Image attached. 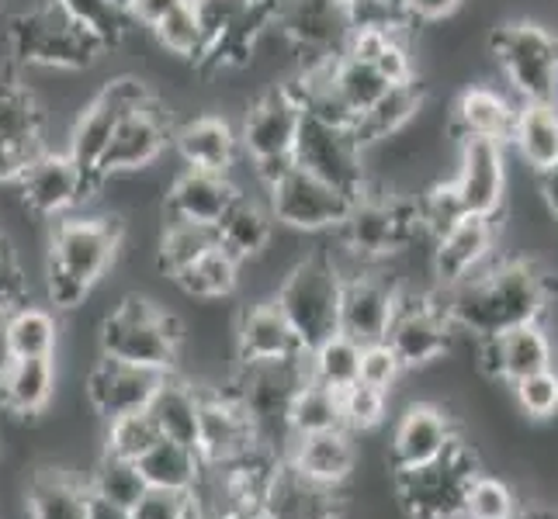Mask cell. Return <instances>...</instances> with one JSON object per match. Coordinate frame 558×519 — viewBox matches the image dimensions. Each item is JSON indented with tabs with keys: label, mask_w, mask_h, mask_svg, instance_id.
Instances as JSON below:
<instances>
[{
	"label": "cell",
	"mask_w": 558,
	"mask_h": 519,
	"mask_svg": "<svg viewBox=\"0 0 558 519\" xmlns=\"http://www.w3.org/2000/svg\"><path fill=\"white\" fill-rule=\"evenodd\" d=\"M517 163L534 177L558 166V104L555 101H527L517 111L510 143Z\"/></svg>",
	"instance_id": "4dcf8cb0"
},
{
	"label": "cell",
	"mask_w": 558,
	"mask_h": 519,
	"mask_svg": "<svg viewBox=\"0 0 558 519\" xmlns=\"http://www.w3.org/2000/svg\"><path fill=\"white\" fill-rule=\"evenodd\" d=\"M343 277L330 254H305L281 274L275 305L305 346V354L337 333Z\"/></svg>",
	"instance_id": "5b68a950"
},
{
	"label": "cell",
	"mask_w": 558,
	"mask_h": 519,
	"mask_svg": "<svg viewBox=\"0 0 558 519\" xmlns=\"http://www.w3.org/2000/svg\"><path fill=\"white\" fill-rule=\"evenodd\" d=\"M219 246V236L211 225H195V222H167L163 236H160V249H157V260H160V271L174 281L181 271H187L191 263L198 257H205L208 249Z\"/></svg>",
	"instance_id": "60d3db41"
},
{
	"label": "cell",
	"mask_w": 558,
	"mask_h": 519,
	"mask_svg": "<svg viewBox=\"0 0 558 519\" xmlns=\"http://www.w3.org/2000/svg\"><path fill=\"white\" fill-rule=\"evenodd\" d=\"M499 222L483 215H465L445 233L434 236L430 249V274L437 287H454L465 277H472L486 260L499 254Z\"/></svg>",
	"instance_id": "44dd1931"
},
{
	"label": "cell",
	"mask_w": 558,
	"mask_h": 519,
	"mask_svg": "<svg viewBox=\"0 0 558 519\" xmlns=\"http://www.w3.org/2000/svg\"><path fill=\"white\" fill-rule=\"evenodd\" d=\"M163 378H167V371L136 368V363L101 357L84 381V395L90 401V409L108 422L114 416L149 409V401L157 395Z\"/></svg>",
	"instance_id": "7402d4cb"
},
{
	"label": "cell",
	"mask_w": 558,
	"mask_h": 519,
	"mask_svg": "<svg viewBox=\"0 0 558 519\" xmlns=\"http://www.w3.org/2000/svg\"><path fill=\"white\" fill-rule=\"evenodd\" d=\"M284 460L319 485L343 489L357 468V447L348 430L310 433V436H292V450H288Z\"/></svg>",
	"instance_id": "f1b7e54d"
},
{
	"label": "cell",
	"mask_w": 558,
	"mask_h": 519,
	"mask_svg": "<svg viewBox=\"0 0 558 519\" xmlns=\"http://www.w3.org/2000/svg\"><path fill=\"white\" fill-rule=\"evenodd\" d=\"M11 360H14V354H11V343H8V316H0V381H4Z\"/></svg>",
	"instance_id": "94428289"
},
{
	"label": "cell",
	"mask_w": 558,
	"mask_h": 519,
	"mask_svg": "<svg viewBox=\"0 0 558 519\" xmlns=\"http://www.w3.org/2000/svg\"><path fill=\"white\" fill-rule=\"evenodd\" d=\"M4 257H14V249H11L8 236H0V260H4Z\"/></svg>",
	"instance_id": "be15d7a7"
},
{
	"label": "cell",
	"mask_w": 558,
	"mask_h": 519,
	"mask_svg": "<svg viewBox=\"0 0 558 519\" xmlns=\"http://www.w3.org/2000/svg\"><path fill=\"white\" fill-rule=\"evenodd\" d=\"M153 422L160 427V436L174 440V444H187L198 450V419H202V388H195L191 381L178 378L170 371L157 395H153L149 409Z\"/></svg>",
	"instance_id": "836d02e7"
},
{
	"label": "cell",
	"mask_w": 558,
	"mask_h": 519,
	"mask_svg": "<svg viewBox=\"0 0 558 519\" xmlns=\"http://www.w3.org/2000/svg\"><path fill=\"white\" fill-rule=\"evenodd\" d=\"M240 271L243 263L236 257H229L222 246L208 249L205 257H198L195 263L181 271L174 277V284L187 298H198V301H222L229 295H236L240 287Z\"/></svg>",
	"instance_id": "8d00e7d4"
},
{
	"label": "cell",
	"mask_w": 558,
	"mask_h": 519,
	"mask_svg": "<svg viewBox=\"0 0 558 519\" xmlns=\"http://www.w3.org/2000/svg\"><path fill=\"white\" fill-rule=\"evenodd\" d=\"M246 519H267L264 512H254V516H246Z\"/></svg>",
	"instance_id": "003e7915"
},
{
	"label": "cell",
	"mask_w": 558,
	"mask_h": 519,
	"mask_svg": "<svg viewBox=\"0 0 558 519\" xmlns=\"http://www.w3.org/2000/svg\"><path fill=\"white\" fill-rule=\"evenodd\" d=\"M340 406H343V430L351 436L354 433H372L385 422V412H389V395L372 388V384H351V388L340 392Z\"/></svg>",
	"instance_id": "7dc6e473"
},
{
	"label": "cell",
	"mask_w": 558,
	"mask_h": 519,
	"mask_svg": "<svg viewBox=\"0 0 558 519\" xmlns=\"http://www.w3.org/2000/svg\"><path fill=\"white\" fill-rule=\"evenodd\" d=\"M551 298L548 274L527 257H493L472 277L454 287H440V301L458 333L486 339L542 319Z\"/></svg>",
	"instance_id": "6da1fadb"
},
{
	"label": "cell",
	"mask_w": 558,
	"mask_h": 519,
	"mask_svg": "<svg viewBox=\"0 0 558 519\" xmlns=\"http://www.w3.org/2000/svg\"><path fill=\"white\" fill-rule=\"evenodd\" d=\"M11 52L22 63L38 70H63V73H81L98 63L105 46L94 35H87L81 25H73L70 17L52 4L35 8L14 17L8 28Z\"/></svg>",
	"instance_id": "ba28073f"
},
{
	"label": "cell",
	"mask_w": 558,
	"mask_h": 519,
	"mask_svg": "<svg viewBox=\"0 0 558 519\" xmlns=\"http://www.w3.org/2000/svg\"><path fill=\"white\" fill-rule=\"evenodd\" d=\"M454 322L440 301V292H402L396 301V316L385 343L392 346V354L407 371L427 368V363L451 354L454 346Z\"/></svg>",
	"instance_id": "30bf717a"
},
{
	"label": "cell",
	"mask_w": 558,
	"mask_h": 519,
	"mask_svg": "<svg viewBox=\"0 0 558 519\" xmlns=\"http://www.w3.org/2000/svg\"><path fill=\"white\" fill-rule=\"evenodd\" d=\"M423 233L416 201L389 195V190L364 187L354 198L348 219L340 222L337 239L348 257H354L361 267H378L389 257L410 249Z\"/></svg>",
	"instance_id": "3957f363"
},
{
	"label": "cell",
	"mask_w": 558,
	"mask_h": 519,
	"mask_svg": "<svg viewBox=\"0 0 558 519\" xmlns=\"http://www.w3.org/2000/svg\"><path fill=\"white\" fill-rule=\"evenodd\" d=\"M260 512L267 519H340L343 495L340 489L319 485L313 478L295 471L288 460L275 465L260 498Z\"/></svg>",
	"instance_id": "603a6c76"
},
{
	"label": "cell",
	"mask_w": 558,
	"mask_h": 519,
	"mask_svg": "<svg viewBox=\"0 0 558 519\" xmlns=\"http://www.w3.org/2000/svg\"><path fill=\"white\" fill-rule=\"evenodd\" d=\"M233 346L240 363H278L305 357V346L292 333V325L271 301L246 305L233 322Z\"/></svg>",
	"instance_id": "cb8c5ba5"
},
{
	"label": "cell",
	"mask_w": 558,
	"mask_h": 519,
	"mask_svg": "<svg viewBox=\"0 0 558 519\" xmlns=\"http://www.w3.org/2000/svg\"><path fill=\"white\" fill-rule=\"evenodd\" d=\"M73 25H81L87 35H94L105 49L119 46L129 28V14L114 8L111 0H52Z\"/></svg>",
	"instance_id": "7bdbcfd3"
},
{
	"label": "cell",
	"mask_w": 558,
	"mask_h": 519,
	"mask_svg": "<svg viewBox=\"0 0 558 519\" xmlns=\"http://www.w3.org/2000/svg\"><path fill=\"white\" fill-rule=\"evenodd\" d=\"M330 430H343L340 392L326 388V384L310 378L295 392L292 406H288V433L310 436V433H330Z\"/></svg>",
	"instance_id": "74e56055"
},
{
	"label": "cell",
	"mask_w": 558,
	"mask_h": 519,
	"mask_svg": "<svg viewBox=\"0 0 558 519\" xmlns=\"http://www.w3.org/2000/svg\"><path fill=\"white\" fill-rule=\"evenodd\" d=\"M517 519H558V516L545 512V509H534V512H517Z\"/></svg>",
	"instance_id": "6125c7cd"
},
{
	"label": "cell",
	"mask_w": 558,
	"mask_h": 519,
	"mask_svg": "<svg viewBox=\"0 0 558 519\" xmlns=\"http://www.w3.org/2000/svg\"><path fill=\"white\" fill-rule=\"evenodd\" d=\"M513 398L521 412L534 422H545L558 416V371H537L521 381H513Z\"/></svg>",
	"instance_id": "681fc988"
},
{
	"label": "cell",
	"mask_w": 558,
	"mask_h": 519,
	"mask_svg": "<svg viewBox=\"0 0 558 519\" xmlns=\"http://www.w3.org/2000/svg\"><path fill=\"white\" fill-rule=\"evenodd\" d=\"M407 371L399 363V357L392 354V346L389 343H368V346H361V378L357 381H364V384H372V388H378V392H385L389 395L392 388H396V381H399V374Z\"/></svg>",
	"instance_id": "f907efd6"
},
{
	"label": "cell",
	"mask_w": 558,
	"mask_h": 519,
	"mask_svg": "<svg viewBox=\"0 0 558 519\" xmlns=\"http://www.w3.org/2000/svg\"><path fill=\"white\" fill-rule=\"evenodd\" d=\"M537 195H542V201H545V208L555 215V222H558V166H551V170H545V173H537Z\"/></svg>",
	"instance_id": "680465c9"
},
{
	"label": "cell",
	"mask_w": 558,
	"mask_h": 519,
	"mask_svg": "<svg viewBox=\"0 0 558 519\" xmlns=\"http://www.w3.org/2000/svg\"><path fill=\"white\" fill-rule=\"evenodd\" d=\"M372 66H375L392 87H399V84H413V81H416V60H413V49H410V42H407V35H392L389 42L381 46V52L372 60Z\"/></svg>",
	"instance_id": "f5cc1de1"
},
{
	"label": "cell",
	"mask_w": 558,
	"mask_h": 519,
	"mask_svg": "<svg viewBox=\"0 0 558 519\" xmlns=\"http://www.w3.org/2000/svg\"><path fill=\"white\" fill-rule=\"evenodd\" d=\"M125 222L111 215H63L56 219L46 254V287L56 309H76L98 287L122 249Z\"/></svg>",
	"instance_id": "7a4b0ae2"
},
{
	"label": "cell",
	"mask_w": 558,
	"mask_h": 519,
	"mask_svg": "<svg viewBox=\"0 0 558 519\" xmlns=\"http://www.w3.org/2000/svg\"><path fill=\"white\" fill-rule=\"evenodd\" d=\"M478 346V371L493 381H521L527 374L555 368V343L542 319L513 325V330L475 339Z\"/></svg>",
	"instance_id": "ffe728a7"
},
{
	"label": "cell",
	"mask_w": 558,
	"mask_h": 519,
	"mask_svg": "<svg viewBox=\"0 0 558 519\" xmlns=\"http://www.w3.org/2000/svg\"><path fill=\"white\" fill-rule=\"evenodd\" d=\"M87 489H90V495L105 498V503L132 509L143 498V492L149 485H146V478H143L136 460H125V457H114V454H105L101 450L98 465L90 468Z\"/></svg>",
	"instance_id": "ab89813d"
},
{
	"label": "cell",
	"mask_w": 558,
	"mask_h": 519,
	"mask_svg": "<svg viewBox=\"0 0 558 519\" xmlns=\"http://www.w3.org/2000/svg\"><path fill=\"white\" fill-rule=\"evenodd\" d=\"M333 84L340 90V98L354 108V114L368 111L381 98V94L392 87L368 60H354V55H348V52H343L340 60H337Z\"/></svg>",
	"instance_id": "ee69618b"
},
{
	"label": "cell",
	"mask_w": 558,
	"mask_h": 519,
	"mask_svg": "<svg viewBox=\"0 0 558 519\" xmlns=\"http://www.w3.org/2000/svg\"><path fill=\"white\" fill-rule=\"evenodd\" d=\"M181 4H184V0H129L125 14H129V22H136V25L153 32L170 11H178Z\"/></svg>",
	"instance_id": "6f0895ef"
},
{
	"label": "cell",
	"mask_w": 558,
	"mask_h": 519,
	"mask_svg": "<svg viewBox=\"0 0 558 519\" xmlns=\"http://www.w3.org/2000/svg\"><path fill=\"white\" fill-rule=\"evenodd\" d=\"M111 4H114V8H122V11H125V8H129V0H111Z\"/></svg>",
	"instance_id": "e7e4bbea"
},
{
	"label": "cell",
	"mask_w": 558,
	"mask_h": 519,
	"mask_svg": "<svg viewBox=\"0 0 558 519\" xmlns=\"http://www.w3.org/2000/svg\"><path fill=\"white\" fill-rule=\"evenodd\" d=\"M174 146L181 152L184 166L229 173V177H233V166L240 157V132L233 128V122H226L222 114H198V119L174 128Z\"/></svg>",
	"instance_id": "83f0119b"
},
{
	"label": "cell",
	"mask_w": 558,
	"mask_h": 519,
	"mask_svg": "<svg viewBox=\"0 0 558 519\" xmlns=\"http://www.w3.org/2000/svg\"><path fill=\"white\" fill-rule=\"evenodd\" d=\"M14 184L25 208L35 211L38 219H63L87 195H94V184L76 170V163L66 157V149L38 152V157L17 173Z\"/></svg>",
	"instance_id": "9a60e30c"
},
{
	"label": "cell",
	"mask_w": 558,
	"mask_h": 519,
	"mask_svg": "<svg viewBox=\"0 0 558 519\" xmlns=\"http://www.w3.org/2000/svg\"><path fill=\"white\" fill-rule=\"evenodd\" d=\"M275 225L278 222L271 215V208H267V198H254L240 187V198L219 219L216 236L229 257H236L240 263H250V260L264 257V249L271 246Z\"/></svg>",
	"instance_id": "f546056e"
},
{
	"label": "cell",
	"mask_w": 558,
	"mask_h": 519,
	"mask_svg": "<svg viewBox=\"0 0 558 519\" xmlns=\"http://www.w3.org/2000/svg\"><path fill=\"white\" fill-rule=\"evenodd\" d=\"M136 465L149 489H170V492H195L205 474L202 454L187 444H174V440H167V436L157 440Z\"/></svg>",
	"instance_id": "d590c367"
},
{
	"label": "cell",
	"mask_w": 558,
	"mask_h": 519,
	"mask_svg": "<svg viewBox=\"0 0 558 519\" xmlns=\"http://www.w3.org/2000/svg\"><path fill=\"white\" fill-rule=\"evenodd\" d=\"M8 343L14 357H52L60 343V322L38 305H22L8 316Z\"/></svg>",
	"instance_id": "b9f144b4"
},
{
	"label": "cell",
	"mask_w": 558,
	"mask_h": 519,
	"mask_svg": "<svg viewBox=\"0 0 558 519\" xmlns=\"http://www.w3.org/2000/svg\"><path fill=\"white\" fill-rule=\"evenodd\" d=\"M153 101H157V94L149 90L146 81H140V76H132V73H122V76H111L108 84H101V90L76 111L70 136H66L70 139L66 157L94 184V190H98V170H101L105 149L114 136V128H119V122L129 111L146 108Z\"/></svg>",
	"instance_id": "52a82bcc"
},
{
	"label": "cell",
	"mask_w": 558,
	"mask_h": 519,
	"mask_svg": "<svg viewBox=\"0 0 558 519\" xmlns=\"http://www.w3.org/2000/svg\"><path fill=\"white\" fill-rule=\"evenodd\" d=\"M87 519H132V509H122L114 503H105V498H98V495H90Z\"/></svg>",
	"instance_id": "91938a15"
},
{
	"label": "cell",
	"mask_w": 558,
	"mask_h": 519,
	"mask_svg": "<svg viewBox=\"0 0 558 519\" xmlns=\"http://www.w3.org/2000/svg\"><path fill=\"white\" fill-rule=\"evenodd\" d=\"M396 301H399V284L375 274V267H361L354 274H343L337 333L361 346L381 343L392 325Z\"/></svg>",
	"instance_id": "2e32d148"
},
{
	"label": "cell",
	"mask_w": 558,
	"mask_h": 519,
	"mask_svg": "<svg viewBox=\"0 0 558 519\" xmlns=\"http://www.w3.org/2000/svg\"><path fill=\"white\" fill-rule=\"evenodd\" d=\"M267 190V208L281 228L288 233H305V236H319V233H337L340 222L348 219V211L354 205L351 195H343L333 184H326L313 173H305L302 166H292L278 177Z\"/></svg>",
	"instance_id": "8fae6325"
},
{
	"label": "cell",
	"mask_w": 558,
	"mask_h": 519,
	"mask_svg": "<svg viewBox=\"0 0 558 519\" xmlns=\"http://www.w3.org/2000/svg\"><path fill=\"white\" fill-rule=\"evenodd\" d=\"M56 398L52 357H14L0 381V409L11 416H43Z\"/></svg>",
	"instance_id": "1f68e13d"
},
{
	"label": "cell",
	"mask_w": 558,
	"mask_h": 519,
	"mask_svg": "<svg viewBox=\"0 0 558 519\" xmlns=\"http://www.w3.org/2000/svg\"><path fill=\"white\" fill-rule=\"evenodd\" d=\"M451 184L465 215L499 219L510 198V146L496 139H458Z\"/></svg>",
	"instance_id": "4fadbf2b"
},
{
	"label": "cell",
	"mask_w": 558,
	"mask_h": 519,
	"mask_svg": "<svg viewBox=\"0 0 558 519\" xmlns=\"http://www.w3.org/2000/svg\"><path fill=\"white\" fill-rule=\"evenodd\" d=\"M187 519H202V512H198V506H195V509H191V516H187Z\"/></svg>",
	"instance_id": "03108f58"
},
{
	"label": "cell",
	"mask_w": 558,
	"mask_h": 519,
	"mask_svg": "<svg viewBox=\"0 0 558 519\" xmlns=\"http://www.w3.org/2000/svg\"><path fill=\"white\" fill-rule=\"evenodd\" d=\"M423 104H427V98H423V84H399V87H389L381 94V98L357 114V122L351 128L354 143L368 152L375 149L378 143H385L389 136H396L399 128H407L416 114L423 111Z\"/></svg>",
	"instance_id": "d6a6232c"
},
{
	"label": "cell",
	"mask_w": 558,
	"mask_h": 519,
	"mask_svg": "<svg viewBox=\"0 0 558 519\" xmlns=\"http://www.w3.org/2000/svg\"><path fill=\"white\" fill-rule=\"evenodd\" d=\"M461 4H465V0H402L410 22H423V25L451 22V17L461 11Z\"/></svg>",
	"instance_id": "9f6ffc18"
},
{
	"label": "cell",
	"mask_w": 558,
	"mask_h": 519,
	"mask_svg": "<svg viewBox=\"0 0 558 519\" xmlns=\"http://www.w3.org/2000/svg\"><path fill=\"white\" fill-rule=\"evenodd\" d=\"M278 28L299 55H310V63L343 55L351 38L348 4L343 0H281Z\"/></svg>",
	"instance_id": "e0dca14e"
},
{
	"label": "cell",
	"mask_w": 558,
	"mask_h": 519,
	"mask_svg": "<svg viewBox=\"0 0 558 519\" xmlns=\"http://www.w3.org/2000/svg\"><path fill=\"white\" fill-rule=\"evenodd\" d=\"M184 343V325L149 298H122L101 322V357L153 371H174Z\"/></svg>",
	"instance_id": "277c9868"
},
{
	"label": "cell",
	"mask_w": 558,
	"mask_h": 519,
	"mask_svg": "<svg viewBox=\"0 0 558 519\" xmlns=\"http://www.w3.org/2000/svg\"><path fill=\"white\" fill-rule=\"evenodd\" d=\"M465 519H517V498L510 485H504L499 478L475 474L472 485L465 492Z\"/></svg>",
	"instance_id": "c3c4849f"
},
{
	"label": "cell",
	"mask_w": 558,
	"mask_h": 519,
	"mask_svg": "<svg viewBox=\"0 0 558 519\" xmlns=\"http://www.w3.org/2000/svg\"><path fill=\"white\" fill-rule=\"evenodd\" d=\"M28 519H87L90 489L73 471L38 468L25 492Z\"/></svg>",
	"instance_id": "e575fe53"
},
{
	"label": "cell",
	"mask_w": 558,
	"mask_h": 519,
	"mask_svg": "<svg viewBox=\"0 0 558 519\" xmlns=\"http://www.w3.org/2000/svg\"><path fill=\"white\" fill-rule=\"evenodd\" d=\"M305 363H310L313 381L326 384L333 392H343L361 378V343L348 339L343 333H333L330 339H323L305 354Z\"/></svg>",
	"instance_id": "f35d334b"
},
{
	"label": "cell",
	"mask_w": 558,
	"mask_h": 519,
	"mask_svg": "<svg viewBox=\"0 0 558 519\" xmlns=\"http://www.w3.org/2000/svg\"><path fill=\"white\" fill-rule=\"evenodd\" d=\"M302 114L305 111L295 98V90L288 84L264 90L260 98L250 104V111L243 114V125L236 128L240 132V152H246L250 163L292 157Z\"/></svg>",
	"instance_id": "5bb4252c"
},
{
	"label": "cell",
	"mask_w": 558,
	"mask_h": 519,
	"mask_svg": "<svg viewBox=\"0 0 558 519\" xmlns=\"http://www.w3.org/2000/svg\"><path fill=\"white\" fill-rule=\"evenodd\" d=\"M257 430L233 392L202 388L198 419V454L205 468H229L257 450Z\"/></svg>",
	"instance_id": "ac0fdd59"
},
{
	"label": "cell",
	"mask_w": 558,
	"mask_h": 519,
	"mask_svg": "<svg viewBox=\"0 0 558 519\" xmlns=\"http://www.w3.org/2000/svg\"><path fill=\"white\" fill-rule=\"evenodd\" d=\"M521 101L510 90H496L489 84H472L458 94L451 136L454 139H496L510 143Z\"/></svg>",
	"instance_id": "484cf974"
},
{
	"label": "cell",
	"mask_w": 558,
	"mask_h": 519,
	"mask_svg": "<svg viewBox=\"0 0 558 519\" xmlns=\"http://www.w3.org/2000/svg\"><path fill=\"white\" fill-rule=\"evenodd\" d=\"M489 55L517 101L558 104V32L517 17L489 35Z\"/></svg>",
	"instance_id": "8992f818"
},
{
	"label": "cell",
	"mask_w": 558,
	"mask_h": 519,
	"mask_svg": "<svg viewBox=\"0 0 558 519\" xmlns=\"http://www.w3.org/2000/svg\"><path fill=\"white\" fill-rule=\"evenodd\" d=\"M28 301H32V284L25 277V267L14 257H4L0 260V316H11Z\"/></svg>",
	"instance_id": "11a10c76"
},
{
	"label": "cell",
	"mask_w": 558,
	"mask_h": 519,
	"mask_svg": "<svg viewBox=\"0 0 558 519\" xmlns=\"http://www.w3.org/2000/svg\"><path fill=\"white\" fill-rule=\"evenodd\" d=\"M160 436V427L153 422V416L143 412H129V416H114L108 419L105 430V454L125 457V460H140Z\"/></svg>",
	"instance_id": "f6af8a7d"
},
{
	"label": "cell",
	"mask_w": 558,
	"mask_h": 519,
	"mask_svg": "<svg viewBox=\"0 0 558 519\" xmlns=\"http://www.w3.org/2000/svg\"><path fill=\"white\" fill-rule=\"evenodd\" d=\"M174 143V125H170L160 101L129 111L114 128L98 170V184L114 173H143L163 157V149Z\"/></svg>",
	"instance_id": "d6986e66"
},
{
	"label": "cell",
	"mask_w": 558,
	"mask_h": 519,
	"mask_svg": "<svg viewBox=\"0 0 558 519\" xmlns=\"http://www.w3.org/2000/svg\"><path fill=\"white\" fill-rule=\"evenodd\" d=\"M191 509H195L191 492L146 489L140 503L132 506V519H187Z\"/></svg>",
	"instance_id": "816d5d0a"
},
{
	"label": "cell",
	"mask_w": 558,
	"mask_h": 519,
	"mask_svg": "<svg viewBox=\"0 0 558 519\" xmlns=\"http://www.w3.org/2000/svg\"><path fill=\"white\" fill-rule=\"evenodd\" d=\"M153 38H157L163 52L181 55V60H202V52H205V35H202L191 0H184L178 11H170L163 22L153 28Z\"/></svg>",
	"instance_id": "bcb514c9"
},
{
	"label": "cell",
	"mask_w": 558,
	"mask_h": 519,
	"mask_svg": "<svg viewBox=\"0 0 558 519\" xmlns=\"http://www.w3.org/2000/svg\"><path fill=\"white\" fill-rule=\"evenodd\" d=\"M478 474V460L465 440L423 468H396V495L410 519H465V492Z\"/></svg>",
	"instance_id": "9c48e42d"
},
{
	"label": "cell",
	"mask_w": 558,
	"mask_h": 519,
	"mask_svg": "<svg viewBox=\"0 0 558 519\" xmlns=\"http://www.w3.org/2000/svg\"><path fill=\"white\" fill-rule=\"evenodd\" d=\"M454 430L451 419L440 406L430 401H416L399 416L396 433H392V471L396 468H423L437 460L451 447Z\"/></svg>",
	"instance_id": "4316f807"
},
{
	"label": "cell",
	"mask_w": 558,
	"mask_h": 519,
	"mask_svg": "<svg viewBox=\"0 0 558 519\" xmlns=\"http://www.w3.org/2000/svg\"><path fill=\"white\" fill-rule=\"evenodd\" d=\"M240 198V184L229 173H211V170H184L170 181L163 208L170 222H195L216 228L233 201Z\"/></svg>",
	"instance_id": "d4e9b609"
},
{
	"label": "cell",
	"mask_w": 558,
	"mask_h": 519,
	"mask_svg": "<svg viewBox=\"0 0 558 519\" xmlns=\"http://www.w3.org/2000/svg\"><path fill=\"white\" fill-rule=\"evenodd\" d=\"M246 4L250 0H191V8H195V17L202 25V35H205V46L233 25Z\"/></svg>",
	"instance_id": "db71d44e"
},
{
	"label": "cell",
	"mask_w": 558,
	"mask_h": 519,
	"mask_svg": "<svg viewBox=\"0 0 558 519\" xmlns=\"http://www.w3.org/2000/svg\"><path fill=\"white\" fill-rule=\"evenodd\" d=\"M295 166H302L313 177L333 184L343 195L357 198L368 187V163H364V149L354 143L351 128H337L316 122L310 114H302L295 149H292Z\"/></svg>",
	"instance_id": "7c38bea8"
}]
</instances>
